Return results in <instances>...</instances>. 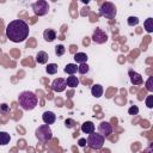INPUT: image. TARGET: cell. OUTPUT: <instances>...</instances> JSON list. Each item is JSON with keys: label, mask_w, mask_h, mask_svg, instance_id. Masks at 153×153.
<instances>
[{"label": "cell", "mask_w": 153, "mask_h": 153, "mask_svg": "<svg viewBox=\"0 0 153 153\" xmlns=\"http://www.w3.org/2000/svg\"><path fill=\"white\" fill-rule=\"evenodd\" d=\"M127 23H128L129 26L137 25V24H139V18H137V17H134V16H130V17H128V19H127Z\"/></svg>", "instance_id": "603a6c76"}, {"label": "cell", "mask_w": 153, "mask_h": 153, "mask_svg": "<svg viewBox=\"0 0 153 153\" xmlns=\"http://www.w3.org/2000/svg\"><path fill=\"white\" fill-rule=\"evenodd\" d=\"M151 82H152V76H149V79H148V81H147V90L148 91H153V86L151 85Z\"/></svg>", "instance_id": "f1b7e54d"}, {"label": "cell", "mask_w": 153, "mask_h": 153, "mask_svg": "<svg viewBox=\"0 0 153 153\" xmlns=\"http://www.w3.org/2000/svg\"><path fill=\"white\" fill-rule=\"evenodd\" d=\"M18 104L23 110H32L38 104L37 96L31 91H23L18 96Z\"/></svg>", "instance_id": "7a4b0ae2"}, {"label": "cell", "mask_w": 153, "mask_h": 153, "mask_svg": "<svg viewBox=\"0 0 153 153\" xmlns=\"http://www.w3.org/2000/svg\"><path fill=\"white\" fill-rule=\"evenodd\" d=\"M32 10L36 16H44L49 11V4L45 0H38L32 4Z\"/></svg>", "instance_id": "8992f818"}, {"label": "cell", "mask_w": 153, "mask_h": 153, "mask_svg": "<svg viewBox=\"0 0 153 153\" xmlns=\"http://www.w3.org/2000/svg\"><path fill=\"white\" fill-rule=\"evenodd\" d=\"M65 124H66L67 128H73V127L75 126V122H74L73 120H66V121H65Z\"/></svg>", "instance_id": "83f0119b"}, {"label": "cell", "mask_w": 153, "mask_h": 153, "mask_svg": "<svg viewBox=\"0 0 153 153\" xmlns=\"http://www.w3.org/2000/svg\"><path fill=\"white\" fill-rule=\"evenodd\" d=\"M35 134H36V137L39 141H42V142H47V141L51 140V137H53V131H51V129H50V127L48 124L39 126L36 129V133Z\"/></svg>", "instance_id": "5b68a950"}, {"label": "cell", "mask_w": 153, "mask_h": 153, "mask_svg": "<svg viewBox=\"0 0 153 153\" xmlns=\"http://www.w3.org/2000/svg\"><path fill=\"white\" fill-rule=\"evenodd\" d=\"M92 41L97 44H103L108 41V35L99 27H97L92 33Z\"/></svg>", "instance_id": "52a82bcc"}, {"label": "cell", "mask_w": 153, "mask_h": 153, "mask_svg": "<svg viewBox=\"0 0 153 153\" xmlns=\"http://www.w3.org/2000/svg\"><path fill=\"white\" fill-rule=\"evenodd\" d=\"M65 73L69 74V75H74L76 72H78V66L76 63H68L66 67H65Z\"/></svg>", "instance_id": "ac0fdd59"}, {"label": "cell", "mask_w": 153, "mask_h": 153, "mask_svg": "<svg viewBox=\"0 0 153 153\" xmlns=\"http://www.w3.org/2000/svg\"><path fill=\"white\" fill-rule=\"evenodd\" d=\"M152 102H153V96H152V94H149V96L147 97V99H146V105H147V108H149V109H152V108H153Z\"/></svg>", "instance_id": "4316f807"}, {"label": "cell", "mask_w": 153, "mask_h": 153, "mask_svg": "<svg viewBox=\"0 0 153 153\" xmlns=\"http://www.w3.org/2000/svg\"><path fill=\"white\" fill-rule=\"evenodd\" d=\"M57 69H59V67H57L56 63H48V66L45 68V71H47L48 74H56L57 73Z\"/></svg>", "instance_id": "44dd1931"}, {"label": "cell", "mask_w": 153, "mask_h": 153, "mask_svg": "<svg viewBox=\"0 0 153 153\" xmlns=\"http://www.w3.org/2000/svg\"><path fill=\"white\" fill-rule=\"evenodd\" d=\"M10 110H11V109H10V105H7V104H5V103L0 105V114H1V115H7V114L10 112Z\"/></svg>", "instance_id": "d4e9b609"}, {"label": "cell", "mask_w": 153, "mask_h": 153, "mask_svg": "<svg viewBox=\"0 0 153 153\" xmlns=\"http://www.w3.org/2000/svg\"><path fill=\"white\" fill-rule=\"evenodd\" d=\"M87 55L85 54V53H76V54H74V60H75V62L76 63H79V65H81V63H86L87 62Z\"/></svg>", "instance_id": "2e32d148"}, {"label": "cell", "mask_w": 153, "mask_h": 153, "mask_svg": "<svg viewBox=\"0 0 153 153\" xmlns=\"http://www.w3.org/2000/svg\"><path fill=\"white\" fill-rule=\"evenodd\" d=\"M143 27H145V30L148 32V33H151V32H153V18H147L146 20H145V23H143Z\"/></svg>", "instance_id": "ffe728a7"}, {"label": "cell", "mask_w": 153, "mask_h": 153, "mask_svg": "<svg viewBox=\"0 0 153 153\" xmlns=\"http://www.w3.org/2000/svg\"><path fill=\"white\" fill-rule=\"evenodd\" d=\"M117 11H116V6L110 2V1H105V2H102L100 7H99V16L100 17H104L106 19H112L115 18Z\"/></svg>", "instance_id": "3957f363"}, {"label": "cell", "mask_w": 153, "mask_h": 153, "mask_svg": "<svg viewBox=\"0 0 153 153\" xmlns=\"http://www.w3.org/2000/svg\"><path fill=\"white\" fill-rule=\"evenodd\" d=\"M10 140H11V136H10L8 133H6V131H0V145H1V146L7 145V143L10 142Z\"/></svg>", "instance_id": "d6986e66"}, {"label": "cell", "mask_w": 153, "mask_h": 153, "mask_svg": "<svg viewBox=\"0 0 153 153\" xmlns=\"http://www.w3.org/2000/svg\"><path fill=\"white\" fill-rule=\"evenodd\" d=\"M88 71H90V67H88L87 63H81V65L78 66V72L80 74H86Z\"/></svg>", "instance_id": "7402d4cb"}, {"label": "cell", "mask_w": 153, "mask_h": 153, "mask_svg": "<svg viewBox=\"0 0 153 153\" xmlns=\"http://www.w3.org/2000/svg\"><path fill=\"white\" fill-rule=\"evenodd\" d=\"M104 141H105V137L104 136H102L99 133H94L93 131V133L88 134V137L86 140V143L92 149H100L104 146Z\"/></svg>", "instance_id": "277c9868"}, {"label": "cell", "mask_w": 153, "mask_h": 153, "mask_svg": "<svg viewBox=\"0 0 153 153\" xmlns=\"http://www.w3.org/2000/svg\"><path fill=\"white\" fill-rule=\"evenodd\" d=\"M65 53H66V48H65L62 44H59V45L55 47V54H56L57 56H62Z\"/></svg>", "instance_id": "cb8c5ba5"}, {"label": "cell", "mask_w": 153, "mask_h": 153, "mask_svg": "<svg viewBox=\"0 0 153 153\" xmlns=\"http://www.w3.org/2000/svg\"><path fill=\"white\" fill-rule=\"evenodd\" d=\"M98 131H99V134H100L102 136L108 137V136H110V134H112V126H111L109 122L103 121V122H100L99 126H98Z\"/></svg>", "instance_id": "ba28073f"}, {"label": "cell", "mask_w": 153, "mask_h": 153, "mask_svg": "<svg viewBox=\"0 0 153 153\" xmlns=\"http://www.w3.org/2000/svg\"><path fill=\"white\" fill-rule=\"evenodd\" d=\"M78 143H79V146H81V147H84V146L86 145V139H80V140L78 141Z\"/></svg>", "instance_id": "f546056e"}, {"label": "cell", "mask_w": 153, "mask_h": 153, "mask_svg": "<svg viewBox=\"0 0 153 153\" xmlns=\"http://www.w3.org/2000/svg\"><path fill=\"white\" fill-rule=\"evenodd\" d=\"M66 85L69 86V87H72V88H74V87H76L79 85V79L76 76H74V75H69L66 79Z\"/></svg>", "instance_id": "e0dca14e"}, {"label": "cell", "mask_w": 153, "mask_h": 153, "mask_svg": "<svg viewBox=\"0 0 153 153\" xmlns=\"http://www.w3.org/2000/svg\"><path fill=\"white\" fill-rule=\"evenodd\" d=\"M81 131L85 134H91L94 131V124L91 121H86L81 124Z\"/></svg>", "instance_id": "4fadbf2b"}, {"label": "cell", "mask_w": 153, "mask_h": 153, "mask_svg": "<svg viewBox=\"0 0 153 153\" xmlns=\"http://www.w3.org/2000/svg\"><path fill=\"white\" fill-rule=\"evenodd\" d=\"M48 59H49L48 53H45V51H43V50L38 51L37 55H36V61H37L38 63H41V65L47 63V62H48Z\"/></svg>", "instance_id": "9a60e30c"}, {"label": "cell", "mask_w": 153, "mask_h": 153, "mask_svg": "<svg viewBox=\"0 0 153 153\" xmlns=\"http://www.w3.org/2000/svg\"><path fill=\"white\" fill-rule=\"evenodd\" d=\"M128 74H129V78H130V81H131L133 85H141L143 82L141 74H139L137 72H135L133 69H129Z\"/></svg>", "instance_id": "30bf717a"}, {"label": "cell", "mask_w": 153, "mask_h": 153, "mask_svg": "<svg viewBox=\"0 0 153 153\" xmlns=\"http://www.w3.org/2000/svg\"><path fill=\"white\" fill-rule=\"evenodd\" d=\"M66 79L63 78H57L55 79L53 82H51V88L55 91V92H62L66 90Z\"/></svg>", "instance_id": "9c48e42d"}, {"label": "cell", "mask_w": 153, "mask_h": 153, "mask_svg": "<svg viewBox=\"0 0 153 153\" xmlns=\"http://www.w3.org/2000/svg\"><path fill=\"white\" fill-rule=\"evenodd\" d=\"M29 31L30 29L26 22H24L23 19H16L7 24L6 37L14 43H20L29 37Z\"/></svg>", "instance_id": "6da1fadb"}, {"label": "cell", "mask_w": 153, "mask_h": 153, "mask_svg": "<svg viewBox=\"0 0 153 153\" xmlns=\"http://www.w3.org/2000/svg\"><path fill=\"white\" fill-rule=\"evenodd\" d=\"M128 114H129V115H133V116L137 115V114H139V108H137L136 105H133V106H130V108L128 109Z\"/></svg>", "instance_id": "484cf974"}, {"label": "cell", "mask_w": 153, "mask_h": 153, "mask_svg": "<svg viewBox=\"0 0 153 153\" xmlns=\"http://www.w3.org/2000/svg\"><path fill=\"white\" fill-rule=\"evenodd\" d=\"M43 38H44L47 42H53V41L56 38V32H55L53 29H47V30H44V32H43Z\"/></svg>", "instance_id": "5bb4252c"}, {"label": "cell", "mask_w": 153, "mask_h": 153, "mask_svg": "<svg viewBox=\"0 0 153 153\" xmlns=\"http://www.w3.org/2000/svg\"><path fill=\"white\" fill-rule=\"evenodd\" d=\"M143 153H152V146H149V147H148Z\"/></svg>", "instance_id": "4dcf8cb0"}, {"label": "cell", "mask_w": 153, "mask_h": 153, "mask_svg": "<svg viewBox=\"0 0 153 153\" xmlns=\"http://www.w3.org/2000/svg\"><path fill=\"white\" fill-rule=\"evenodd\" d=\"M42 120L44 122V124H53L56 121V115L53 111H44L42 115Z\"/></svg>", "instance_id": "8fae6325"}, {"label": "cell", "mask_w": 153, "mask_h": 153, "mask_svg": "<svg viewBox=\"0 0 153 153\" xmlns=\"http://www.w3.org/2000/svg\"><path fill=\"white\" fill-rule=\"evenodd\" d=\"M103 92H104V88L99 84H96V85H93L91 87V94L93 97H96V98H100L103 96Z\"/></svg>", "instance_id": "7c38bea8"}]
</instances>
